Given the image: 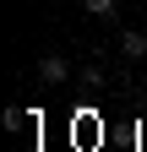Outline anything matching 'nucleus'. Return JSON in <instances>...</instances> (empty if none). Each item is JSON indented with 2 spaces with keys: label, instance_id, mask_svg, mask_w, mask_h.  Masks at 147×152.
<instances>
[{
  "label": "nucleus",
  "instance_id": "nucleus-1",
  "mask_svg": "<svg viewBox=\"0 0 147 152\" xmlns=\"http://www.w3.org/2000/svg\"><path fill=\"white\" fill-rule=\"evenodd\" d=\"M38 76H44V82H49V87H60V82H65V76H71V65L60 60V54H44V65H38Z\"/></svg>",
  "mask_w": 147,
  "mask_h": 152
},
{
  "label": "nucleus",
  "instance_id": "nucleus-2",
  "mask_svg": "<svg viewBox=\"0 0 147 152\" xmlns=\"http://www.w3.org/2000/svg\"><path fill=\"white\" fill-rule=\"evenodd\" d=\"M120 54H125V60H142V54H147V38L142 33H120Z\"/></svg>",
  "mask_w": 147,
  "mask_h": 152
},
{
  "label": "nucleus",
  "instance_id": "nucleus-3",
  "mask_svg": "<svg viewBox=\"0 0 147 152\" xmlns=\"http://www.w3.org/2000/svg\"><path fill=\"white\" fill-rule=\"evenodd\" d=\"M87 16H115V0H82Z\"/></svg>",
  "mask_w": 147,
  "mask_h": 152
}]
</instances>
